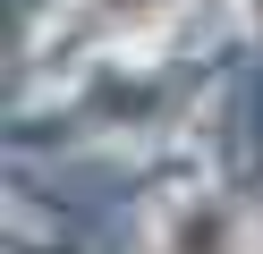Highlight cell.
<instances>
[{
  "instance_id": "obj_2",
  "label": "cell",
  "mask_w": 263,
  "mask_h": 254,
  "mask_svg": "<svg viewBox=\"0 0 263 254\" xmlns=\"http://www.w3.org/2000/svg\"><path fill=\"white\" fill-rule=\"evenodd\" d=\"M161 9H170V0H93V17H102V26H153Z\"/></svg>"
},
{
  "instance_id": "obj_1",
  "label": "cell",
  "mask_w": 263,
  "mask_h": 254,
  "mask_svg": "<svg viewBox=\"0 0 263 254\" xmlns=\"http://www.w3.org/2000/svg\"><path fill=\"white\" fill-rule=\"evenodd\" d=\"M161 254H246V220H238V203H221V195L178 203V212H170V237H161Z\"/></svg>"
}]
</instances>
